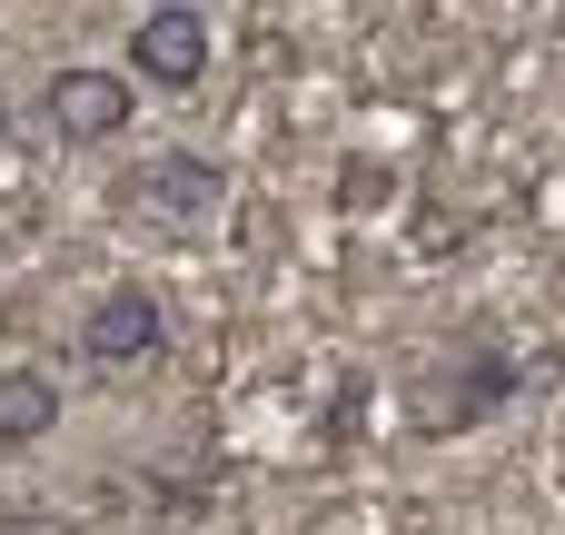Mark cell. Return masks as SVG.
I'll return each mask as SVG.
<instances>
[{
  "instance_id": "7",
  "label": "cell",
  "mask_w": 565,
  "mask_h": 535,
  "mask_svg": "<svg viewBox=\"0 0 565 535\" xmlns=\"http://www.w3.org/2000/svg\"><path fill=\"white\" fill-rule=\"evenodd\" d=\"M0 535H89V526H79V516H60V506H10Z\"/></svg>"
},
{
  "instance_id": "6",
  "label": "cell",
  "mask_w": 565,
  "mask_h": 535,
  "mask_svg": "<svg viewBox=\"0 0 565 535\" xmlns=\"http://www.w3.org/2000/svg\"><path fill=\"white\" fill-rule=\"evenodd\" d=\"M60 427V377L40 367H0V457H30Z\"/></svg>"
},
{
  "instance_id": "4",
  "label": "cell",
  "mask_w": 565,
  "mask_h": 535,
  "mask_svg": "<svg viewBox=\"0 0 565 535\" xmlns=\"http://www.w3.org/2000/svg\"><path fill=\"white\" fill-rule=\"evenodd\" d=\"M129 109H139V79H129V69H89V60L40 89V119H50L60 149H109V139L129 129Z\"/></svg>"
},
{
  "instance_id": "2",
  "label": "cell",
  "mask_w": 565,
  "mask_h": 535,
  "mask_svg": "<svg viewBox=\"0 0 565 535\" xmlns=\"http://www.w3.org/2000/svg\"><path fill=\"white\" fill-rule=\"evenodd\" d=\"M507 397H516V357H507V347H437V357L407 377V427H417V437H467V427H487Z\"/></svg>"
},
{
  "instance_id": "3",
  "label": "cell",
  "mask_w": 565,
  "mask_h": 535,
  "mask_svg": "<svg viewBox=\"0 0 565 535\" xmlns=\"http://www.w3.org/2000/svg\"><path fill=\"white\" fill-rule=\"evenodd\" d=\"M159 347H169L159 288L119 278V288H99V298L79 308V367H89V377H139V367H159Z\"/></svg>"
},
{
  "instance_id": "1",
  "label": "cell",
  "mask_w": 565,
  "mask_h": 535,
  "mask_svg": "<svg viewBox=\"0 0 565 535\" xmlns=\"http://www.w3.org/2000/svg\"><path fill=\"white\" fill-rule=\"evenodd\" d=\"M228 208V169L209 149H159L139 169H119V218L149 238H209Z\"/></svg>"
},
{
  "instance_id": "5",
  "label": "cell",
  "mask_w": 565,
  "mask_h": 535,
  "mask_svg": "<svg viewBox=\"0 0 565 535\" xmlns=\"http://www.w3.org/2000/svg\"><path fill=\"white\" fill-rule=\"evenodd\" d=\"M129 79L149 89H199L209 79V20L189 0H149L139 30H129Z\"/></svg>"
}]
</instances>
